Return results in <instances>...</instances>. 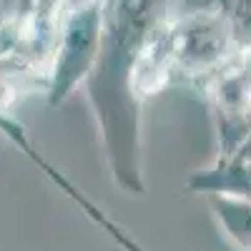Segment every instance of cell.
Returning a JSON list of instances; mask_svg holds the SVG:
<instances>
[{"mask_svg":"<svg viewBox=\"0 0 251 251\" xmlns=\"http://www.w3.org/2000/svg\"><path fill=\"white\" fill-rule=\"evenodd\" d=\"M219 216L224 219V226L228 228V236H234L239 246L251 249V206L234 201L231 206L224 203Z\"/></svg>","mask_w":251,"mask_h":251,"instance_id":"cell-1","label":"cell"},{"mask_svg":"<svg viewBox=\"0 0 251 251\" xmlns=\"http://www.w3.org/2000/svg\"><path fill=\"white\" fill-rule=\"evenodd\" d=\"M98 3V0H38L35 5V18H38V33L40 28L50 30L58 15H73L83 8Z\"/></svg>","mask_w":251,"mask_h":251,"instance_id":"cell-2","label":"cell"}]
</instances>
